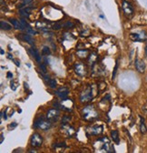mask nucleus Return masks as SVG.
Here are the masks:
<instances>
[{
    "label": "nucleus",
    "mask_w": 147,
    "mask_h": 153,
    "mask_svg": "<svg viewBox=\"0 0 147 153\" xmlns=\"http://www.w3.org/2000/svg\"><path fill=\"white\" fill-rule=\"evenodd\" d=\"M82 116L83 119L87 121H93L98 118V112L94 106L88 105L82 109Z\"/></svg>",
    "instance_id": "nucleus-1"
},
{
    "label": "nucleus",
    "mask_w": 147,
    "mask_h": 153,
    "mask_svg": "<svg viewBox=\"0 0 147 153\" xmlns=\"http://www.w3.org/2000/svg\"><path fill=\"white\" fill-rule=\"evenodd\" d=\"M94 99V88L93 86H87L80 94L81 102H89Z\"/></svg>",
    "instance_id": "nucleus-2"
},
{
    "label": "nucleus",
    "mask_w": 147,
    "mask_h": 153,
    "mask_svg": "<svg viewBox=\"0 0 147 153\" xmlns=\"http://www.w3.org/2000/svg\"><path fill=\"white\" fill-rule=\"evenodd\" d=\"M51 121L48 120L47 119L46 120L43 117H40L38 119H36L35 121L34 122V128H39L42 130H48L51 128Z\"/></svg>",
    "instance_id": "nucleus-3"
},
{
    "label": "nucleus",
    "mask_w": 147,
    "mask_h": 153,
    "mask_svg": "<svg viewBox=\"0 0 147 153\" xmlns=\"http://www.w3.org/2000/svg\"><path fill=\"white\" fill-rule=\"evenodd\" d=\"M122 8L123 11L124 16L127 18H131L134 14H135V8L134 6L132 5V3L128 0H123L122 1Z\"/></svg>",
    "instance_id": "nucleus-4"
},
{
    "label": "nucleus",
    "mask_w": 147,
    "mask_h": 153,
    "mask_svg": "<svg viewBox=\"0 0 147 153\" xmlns=\"http://www.w3.org/2000/svg\"><path fill=\"white\" fill-rule=\"evenodd\" d=\"M130 39L134 42H144L147 40V34L144 30L133 32L129 36Z\"/></svg>",
    "instance_id": "nucleus-5"
},
{
    "label": "nucleus",
    "mask_w": 147,
    "mask_h": 153,
    "mask_svg": "<svg viewBox=\"0 0 147 153\" xmlns=\"http://www.w3.org/2000/svg\"><path fill=\"white\" fill-rule=\"evenodd\" d=\"M104 131V128L101 125H94L86 129V133L89 136H97L102 134Z\"/></svg>",
    "instance_id": "nucleus-6"
},
{
    "label": "nucleus",
    "mask_w": 147,
    "mask_h": 153,
    "mask_svg": "<svg viewBox=\"0 0 147 153\" xmlns=\"http://www.w3.org/2000/svg\"><path fill=\"white\" fill-rule=\"evenodd\" d=\"M30 144L34 148H39V147H41L42 144H43V139H42L40 134L34 133L33 135H32V137H31V140H30Z\"/></svg>",
    "instance_id": "nucleus-7"
},
{
    "label": "nucleus",
    "mask_w": 147,
    "mask_h": 153,
    "mask_svg": "<svg viewBox=\"0 0 147 153\" xmlns=\"http://www.w3.org/2000/svg\"><path fill=\"white\" fill-rule=\"evenodd\" d=\"M59 116H60V111L57 108H51L46 113V119L51 122L57 121Z\"/></svg>",
    "instance_id": "nucleus-8"
},
{
    "label": "nucleus",
    "mask_w": 147,
    "mask_h": 153,
    "mask_svg": "<svg viewBox=\"0 0 147 153\" xmlns=\"http://www.w3.org/2000/svg\"><path fill=\"white\" fill-rule=\"evenodd\" d=\"M74 69H75V72L79 76H85L87 73L86 68L85 66L81 63V62H77L74 66Z\"/></svg>",
    "instance_id": "nucleus-9"
},
{
    "label": "nucleus",
    "mask_w": 147,
    "mask_h": 153,
    "mask_svg": "<svg viewBox=\"0 0 147 153\" xmlns=\"http://www.w3.org/2000/svg\"><path fill=\"white\" fill-rule=\"evenodd\" d=\"M135 68L138 72L143 73L145 71L146 65L143 59H138V57H136L135 60Z\"/></svg>",
    "instance_id": "nucleus-10"
},
{
    "label": "nucleus",
    "mask_w": 147,
    "mask_h": 153,
    "mask_svg": "<svg viewBox=\"0 0 147 153\" xmlns=\"http://www.w3.org/2000/svg\"><path fill=\"white\" fill-rule=\"evenodd\" d=\"M16 37L18 38V39H20V40H22L24 42L28 43L29 45H32L33 46L35 44V42H34L35 40L33 39V37L29 34H21L19 36H16Z\"/></svg>",
    "instance_id": "nucleus-11"
},
{
    "label": "nucleus",
    "mask_w": 147,
    "mask_h": 153,
    "mask_svg": "<svg viewBox=\"0 0 147 153\" xmlns=\"http://www.w3.org/2000/svg\"><path fill=\"white\" fill-rule=\"evenodd\" d=\"M56 94L58 96V97L61 99V100H65L67 99V96L69 94V90L67 88H65V87H61L59 88L57 91H56Z\"/></svg>",
    "instance_id": "nucleus-12"
},
{
    "label": "nucleus",
    "mask_w": 147,
    "mask_h": 153,
    "mask_svg": "<svg viewBox=\"0 0 147 153\" xmlns=\"http://www.w3.org/2000/svg\"><path fill=\"white\" fill-rule=\"evenodd\" d=\"M43 76H44V79L46 80V82L47 83V85L51 88H56V87H57V80L56 79L49 78L47 75H45V74H43Z\"/></svg>",
    "instance_id": "nucleus-13"
},
{
    "label": "nucleus",
    "mask_w": 147,
    "mask_h": 153,
    "mask_svg": "<svg viewBox=\"0 0 147 153\" xmlns=\"http://www.w3.org/2000/svg\"><path fill=\"white\" fill-rule=\"evenodd\" d=\"M28 52L32 55V56L34 57V59L37 61L38 63H40L41 62V56H40V54H39V52L36 50L35 48H29L28 49Z\"/></svg>",
    "instance_id": "nucleus-14"
},
{
    "label": "nucleus",
    "mask_w": 147,
    "mask_h": 153,
    "mask_svg": "<svg viewBox=\"0 0 147 153\" xmlns=\"http://www.w3.org/2000/svg\"><path fill=\"white\" fill-rule=\"evenodd\" d=\"M76 56L78 57H80V59H86V57L89 56V51L87 49H85V48L77 49Z\"/></svg>",
    "instance_id": "nucleus-15"
},
{
    "label": "nucleus",
    "mask_w": 147,
    "mask_h": 153,
    "mask_svg": "<svg viewBox=\"0 0 147 153\" xmlns=\"http://www.w3.org/2000/svg\"><path fill=\"white\" fill-rule=\"evenodd\" d=\"M9 22L13 25V27H15V28H16V29H20V30H24L25 28H24V27L22 26V24H21V22L20 21H18V20H16V19H15V18H10L9 19Z\"/></svg>",
    "instance_id": "nucleus-16"
},
{
    "label": "nucleus",
    "mask_w": 147,
    "mask_h": 153,
    "mask_svg": "<svg viewBox=\"0 0 147 153\" xmlns=\"http://www.w3.org/2000/svg\"><path fill=\"white\" fill-rule=\"evenodd\" d=\"M139 118H140V126H139L140 131H141V133L143 134V135H144V134L147 133V127H146V125H145L144 119H143L142 116H139Z\"/></svg>",
    "instance_id": "nucleus-17"
},
{
    "label": "nucleus",
    "mask_w": 147,
    "mask_h": 153,
    "mask_svg": "<svg viewBox=\"0 0 147 153\" xmlns=\"http://www.w3.org/2000/svg\"><path fill=\"white\" fill-rule=\"evenodd\" d=\"M64 128H65V133L67 137H72L73 135H75V129H74L72 127H69L68 124L66 125H64Z\"/></svg>",
    "instance_id": "nucleus-18"
},
{
    "label": "nucleus",
    "mask_w": 147,
    "mask_h": 153,
    "mask_svg": "<svg viewBox=\"0 0 147 153\" xmlns=\"http://www.w3.org/2000/svg\"><path fill=\"white\" fill-rule=\"evenodd\" d=\"M97 59H98V56H97V54L96 52H93V53H91L88 56V62L90 65H94L96 61H97Z\"/></svg>",
    "instance_id": "nucleus-19"
},
{
    "label": "nucleus",
    "mask_w": 147,
    "mask_h": 153,
    "mask_svg": "<svg viewBox=\"0 0 147 153\" xmlns=\"http://www.w3.org/2000/svg\"><path fill=\"white\" fill-rule=\"evenodd\" d=\"M111 138L113 139L114 142H115L116 144H119L120 137H119V132L117 130H112L111 131Z\"/></svg>",
    "instance_id": "nucleus-20"
},
{
    "label": "nucleus",
    "mask_w": 147,
    "mask_h": 153,
    "mask_svg": "<svg viewBox=\"0 0 147 153\" xmlns=\"http://www.w3.org/2000/svg\"><path fill=\"white\" fill-rule=\"evenodd\" d=\"M0 26H1V28H2L3 30H10V29L12 28V27H11L8 23L4 22V21H1V22H0Z\"/></svg>",
    "instance_id": "nucleus-21"
},
{
    "label": "nucleus",
    "mask_w": 147,
    "mask_h": 153,
    "mask_svg": "<svg viewBox=\"0 0 147 153\" xmlns=\"http://www.w3.org/2000/svg\"><path fill=\"white\" fill-rule=\"evenodd\" d=\"M75 23L72 22V21H67L65 23L63 24V27L64 28H66V29H70V28H73L74 27H75Z\"/></svg>",
    "instance_id": "nucleus-22"
},
{
    "label": "nucleus",
    "mask_w": 147,
    "mask_h": 153,
    "mask_svg": "<svg viewBox=\"0 0 147 153\" xmlns=\"http://www.w3.org/2000/svg\"><path fill=\"white\" fill-rule=\"evenodd\" d=\"M18 82L17 81H15V80H13V81H11V83H10V88H11V89L13 90V91H15L16 90V88H17V87H18Z\"/></svg>",
    "instance_id": "nucleus-23"
},
{
    "label": "nucleus",
    "mask_w": 147,
    "mask_h": 153,
    "mask_svg": "<svg viewBox=\"0 0 147 153\" xmlns=\"http://www.w3.org/2000/svg\"><path fill=\"white\" fill-rule=\"evenodd\" d=\"M64 38L66 40H74V39H75L74 36L72 34H69V33H65L64 34Z\"/></svg>",
    "instance_id": "nucleus-24"
},
{
    "label": "nucleus",
    "mask_w": 147,
    "mask_h": 153,
    "mask_svg": "<svg viewBox=\"0 0 147 153\" xmlns=\"http://www.w3.org/2000/svg\"><path fill=\"white\" fill-rule=\"evenodd\" d=\"M118 61L119 60L117 59L116 60V63H115V67L114 71H113V75H112V79H115V75H116V72H117V69H118V67H119V62Z\"/></svg>",
    "instance_id": "nucleus-25"
},
{
    "label": "nucleus",
    "mask_w": 147,
    "mask_h": 153,
    "mask_svg": "<svg viewBox=\"0 0 147 153\" xmlns=\"http://www.w3.org/2000/svg\"><path fill=\"white\" fill-rule=\"evenodd\" d=\"M26 29L27 34H29V35H31V36H33V35H35V34H36V31H35V30H34L30 26H28Z\"/></svg>",
    "instance_id": "nucleus-26"
},
{
    "label": "nucleus",
    "mask_w": 147,
    "mask_h": 153,
    "mask_svg": "<svg viewBox=\"0 0 147 153\" xmlns=\"http://www.w3.org/2000/svg\"><path fill=\"white\" fill-rule=\"evenodd\" d=\"M50 49H49V48H47V47H44V48L42 49V54L44 55V56H48V55H50Z\"/></svg>",
    "instance_id": "nucleus-27"
},
{
    "label": "nucleus",
    "mask_w": 147,
    "mask_h": 153,
    "mask_svg": "<svg viewBox=\"0 0 147 153\" xmlns=\"http://www.w3.org/2000/svg\"><path fill=\"white\" fill-rule=\"evenodd\" d=\"M22 1H23V4L20 6V8H22L26 6H29L33 2V0H22Z\"/></svg>",
    "instance_id": "nucleus-28"
},
{
    "label": "nucleus",
    "mask_w": 147,
    "mask_h": 153,
    "mask_svg": "<svg viewBox=\"0 0 147 153\" xmlns=\"http://www.w3.org/2000/svg\"><path fill=\"white\" fill-rule=\"evenodd\" d=\"M62 27H63V24H61V23H56L53 26V28L56 29V30H58V29H60Z\"/></svg>",
    "instance_id": "nucleus-29"
},
{
    "label": "nucleus",
    "mask_w": 147,
    "mask_h": 153,
    "mask_svg": "<svg viewBox=\"0 0 147 153\" xmlns=\"http://www.w3.org/2000/svg\"><path fill=\"white\" fill-rule=\"evenodd\" d=\"M39 68H40V69H41V71H42V74H46V65L45 64H40L39 65Z\"/></svg>",
    "instance_id": "nucleus-30"
},
{
    "label": "nucleus",
    "mask_w": 147,
    "mask_h": 153,
    "mask_svg": "<svg viewBox=\"0 0 147 153\" xmlns=\"http://www.w3.org/2000/svg\"><path fill=\"white\" fill-rule=\"evenodd\" d=\"M16 126H17V123H16V122H13V123H11V124L8 126V128H9V129H14Z\"/></svg>",
    "instance_id": "nucleus-31"
},
{
    "label": "nucleus",
    "mask_w": 147,
    "mask_h": 153,
    "mask_svg": "<svg viewBox=\"0 0 147 153\" xmlns=\"http://www.w3.org/2000/svg\"><path fill=\"white\" fill-rule=\"evenodd\" d=\"M144 56L147 59V40L145 41V45H144Z\"/></svg>",
    "instance_id": "nucleus-32"
},
{
    "label": "nucleus",
    "mask_w": 147,
    "mask_h": 153,
    "mask_svg": "<svg viewBox=\"0 0 147 153\" xmlns=\"http://www.w3.org/2000/svg\"><path fill=\"white\" fill-rule=\"evenodd\" d=\"M7 79H12V78H13V75H12L11 72H7Z\"/></svg>",
    "instance_id": "nucleus-33"
},
{
    "label": "nucleus",
    "mask_w": 147,
    "mask_h": 153,
    "mask_svg": "<svg viewBox=\"0 0 147 153\" xmlns=\"http://www.w3.org/2000/svg\"><path fill=\"white\" fill-rule=\"evenodd\" d=\"M13 61L15 63V65L17 66V67H19L20 66V62L19 61H18V60H15V59H13Z\"/></svg>",
    "instance_id": "nucleus-34"
},
{
    "label": "nucleus",
    "mask_w": 147,
    "mask_h": 153,
    "mask_svg": "<svg viewBox=\"0 0 147 153\" xmlns=\"http://www.w3.org/2000/svg\"><path fill=\"white\" fill-rule=\"evenodd\" d=\"M7 109L5 110V112H4V119H5V120L7 119Z\"/></svg>",
    "instance_id": "nucleus-35"
},
{
    "label": "nucleus",
    "mask_w": 147,
    "mask_h": 153,
    "mask_svg": "<svg viewBox=\"0 0 147 153\" xmlns=\"http://www.w3.org/2000/svg\"><path fill=\"white\" fill-rule=\"evenodd\" d=\"M4 141V135H3V134H1V141H0V142H3Z\"/></svg>",
    "instance_id": "nucleus-36"
},
{
    "label": "nucleus",
    "mask_w": 147,
    "mask_h": 153,
    "mask_svg": "<svg viewBox=\"0 0 147 153\" xmlns=\"http://www.w3.org/2000/svg\"><path fill=\"white\" fill-rule=\"evenodd\" d=\"M28 152H36V150H35V149H29Z\"/></svg>",
    "instance_id": "nucleus-37"
},
{
    "label": "nucleus",
    "mask_w": 147,
    "mask_h": 153,
    "mask_svg": "<svg viewBox=\"0 0 147 153\" xmlns=\"http://www.w3.org/2000/svg\"><path fill=\"white\" fill-rule=\"evenodd\" d=\"M143 110H144V111H145V112L147 113V105H146V106H145V107L143 108Z\"/></svg>",
    "instance_id": "nucleus-38"
},
{
    "label": "nucleus",
    "mask_w": 147,
    "mask_h": 153,
    "mask_svg": "<svg viewBox=\"0 0 147 153\" xmlns=\"http://www.w3.org/2000/svg\"><path fill=\"white\" fill-rule=\"evenodd\" d=\"M0 52H1V55H4V54H5V51H4L2 48H1V51H0Z\"/></svg>",
    "instance_id": "nucleus-39"
},
{
    "label": "nucleus",
    "mask_w": 147,
    "mask_h": 153,
    "mask_svg": "<svg viewBox=\"0 0 147 153\" xmlns=\"http://www.w3.org/2000/svg\"><path fill=\"white\" fill-rule=\"evenodd\" d=\"M99 17H101V18L104 19V15H99Z\"/></svg>",
    "instance_id": "nucleus-40"
}]
</instances>
